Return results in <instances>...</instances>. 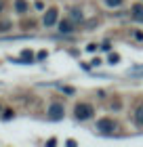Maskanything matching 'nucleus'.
I'll use <instances>...</instances> for the list:
<instances>
[{"instance_id":"9d476101","label":"nucleus","mask_w":143,"mask_h":147,"mask_svg":"<svg viewBox=\"0 0 143 147\" xmlns=\"http://www.w3.org/2000/svg\"><path fill=\"white\" fill-rule=\"evenodd\" d=\"M72 19H74V21H82V13H80L78 9H74L72 11Z\"/></svg>"},{"instance_id":"1a4fd4ad","label":"nucleus","mask_w":143,"mask_h":147,"mask_svg":"<svg viewBox=\"0 0 143 147\" xmlns=\"http://www.w3.org/2000/svg\"><path fill=\"white\" fill-rule=\"evenodd\" d=\"M34 61V55H32V51H21V63H32Z\"/></svg>"},{"instance_id":"f8f14e48","label":"nucleus","mask_w":143,"mask_h":147,"mask_svg":"<svg viewBox=\"0 0 143 147\" xmlns=\"http://www.w3.org/2000/svg\"><path fill=\"white\" fill-rule=\"evenodd\" d=\"M105 4H107V6H120L122 0H105Z\"/></svg>"},{"instance_id":"4468645a","label":"nucleus","mask_w":143,"mask_h":147,"mask_svg":"<svg viewBox=\"0 0 143 147\" xmlns=\"http://www.w3.org/2000/svg\"><path fill=\"white\" fill-rule=\"evenodd\" d=\"M11 118H13V111L6 109V111H4V120H11Z\"/></svg>"},{"instance_id":"6e6552de","label":"nucleus","mask_w":143,"mask_h":147,"mask_svg":"<svg viewBox=\"0 0 143 147\" xmlns=\"http://www.w3.org/2000/svg\"><path fill=\"white\" fill-rule=\"evenodd\" d=\"M15 9H17V13H25L30 9V4L25 2V0H15Z\"/></svg>"},{"instance_id":"423d86ee","label":"nucleus","mask_w":143,"mask_h":147,"mask_svg":"<svg viewBox=\"0 0 143 147\" xmlns=\"http://www.w3.org/2000/svg\"><path fill=\"white\" fill-rule=\"evenodd\" d=\"M135 122L139 126H143V103H139L137 107H135Z\"/></svg>"},{"instance_id":"dca6fc26","label":"nucleus","mask_w":143,"mask_h":147,"mask_svg":"<svg viewBox=\"0 0 143 147\" xmlns=\"http://www.w3.org/2000/svg\"><path fill=\"white\" fill-rule=\"evenodd\" d=\"M2 9H4V0H0V13H2Z\"/></svg>"},{"instance_id":"ddd939ff","label":"nucleus","mask_w":143,"mask_h":147,"mask_svg":"<svg viewBox=\"0 0 143 147\" xmlns=\"http://www.w3.org/2000/svg\"><path fill=\"white\" fill-rule=\"evenodd\" d=\"M6 30H11V21H2L0 23V32H6Z\"/></svg>"},{"instance_id":"0eeeda50","label":"nucleus","mask_w":143,"mask_h":147,"mask_svg":"<svg viewBox=\"0 0 143 147\" xmlns=\"http://www.w3.org/2000/svg\"><path fill=\"white\" fill-rule=\"evenodd\" d=\"M59 32H61V34H70V32H74L72 21H67V19H65V21H61L59 23Z\"/></svg>"},{"instance_id":"9b49d317","label":"nucleus","mask_w":143,"mask_h":147,"mask_svg":"<svg viewBox=\"0 0 143 147\" xmlns=\"http://www.w3.org/2000/svg\"><path fill=\"white\" fill-rule=\"evenodd\" d=\"M118 61H120V55H116V53H112V55H110V63H112V65H116Z\"/></svg>"},{"instance_id":"20e7f679","label":"nucleus","mask_w":143,"mask_h":147,"mask_svg":"<svg viewBox=\"0 0 143 147\" xmlns=\"http://www.w3.org/2000/svg\"><path fill=\"white\" fill-rule=\"evenodd\" d=\"M57 13H59L57 9H49L44 13V25H46V28H51V25L57 23Z\"/></svg>"},{"instance_id":"2eb2a0df","label":"nucleus","mask_w":143,"mask_h":147,"mask_svg":"<svg viewBox=\"0 0 143 147\" xmlns=\"http://www.w3.org/2000/svg\"><path fill=\"white\" fill-rule=\"evenodd\" d=\"M135 38H137V40H143V34H141V32H135Z\"/></svg>"},{"instance_id":"f257e3e1","label":"nucleus","mask_w":143,"mask_h":147,"mask_svg":"<svg viewBox=\"0 0 143 147\" xmlns=\"http://www.w3.org/2000/svg\"><path fill=\"white\" fill-rule=\"evenodd\" d=\"M116 128H118V124H116L112 118H101L99 122H97V130L103 132V135H112Z\"/></svg>"},{"instance_id":"f03ea898","label":"nucleus","mask_w":143,"mask_h":147,"mask_svg":"<svg viewBox=\"0 0 143 147\" xmlns=\"http://www.w3.org/2000/svg\"><path fill=\"white\" fill-rule=\"evenodd\" d=\"M74 113H76L78 120H88L95 111H93V105H88V103H78L76 109H74Z\"/></svg>"},{"instance_id":"39448f33","label":"nucleus","mask_w":143,"mask_h":147,"mask_svg":"<svg viewBox=\"0 0 143 147\" xmlns=\"http://www.w3.org/2000/svg\"><path fill=\"white\" fill-rule=\"evenodd\" d=\"M131 17L135 19V21H139V23H143V4H133V9H131Z\"/></svg>"},{"instance_id":"7ed1b4c3","label":"nucleus","mask_w":143,"mask_h":147,"mask_svg":"<svg viewBox=\"0 0 143 147\" xmlns=\"http://www.w3.org/2000/svg\"><path fill=\"white\" fill-rule=\"evenodd\" d=\"M49 118L51 120H61L63 118V113H65V109H63V105L61 103H51V107H49Z\"/></svg>"}]
</instances>
